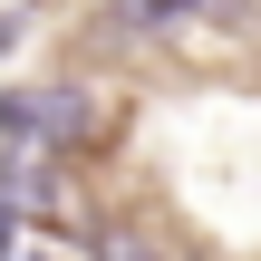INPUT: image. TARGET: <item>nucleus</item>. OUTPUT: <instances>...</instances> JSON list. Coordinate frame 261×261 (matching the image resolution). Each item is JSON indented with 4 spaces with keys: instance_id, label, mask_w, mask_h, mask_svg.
Returning <instances> with one entry per match:
<instances>
[{
    "instance_id": "nucleus-2",
    "label": "nucleus",
    "mask_w": 261,
    "mask_h": 261,
    "mask_svg": "<svg viewBox=\"0 0 261 261\" xmlns=\"http://www.w3.org/2000/svg\"><path fill=\"white\" fill-rule=\"evenodd\" d=\"M97 261H165V242H155L145 223H107V232H97Z\"/></svg>"
},
{
    "instance_id": "nucleus-1",
    "label": "nucleus",
    "mask_w": 261,
    "mask_h": 261,
    "mask_svg": "<svg viewBox=\"0 0 261 261\" xmlns=\"http://www.w3.org/2000/svg\"><path fill=\"white\" fill-rule=\"evenodd\" d=\"M87 126H97V107H87L77 87H39V97H0V136H19L29 155H68V145H87Z\"/></svg>"
},
{
    "instance_id": "nucleus-3",
    "label": "nucleus",
    "mask_w": 261,
    "mask_h": 261,
    "mask_svg": "<svg viewBox=\"0 0 261 261\" xmlns=\"http://www.w3.org/2000/svg\"><path fill=\"white\" fill-rule=\"evenodd\" d=\"M194 0H126V19H145V29H165V19H184Z\"/></svg>"
}]
</instances>
